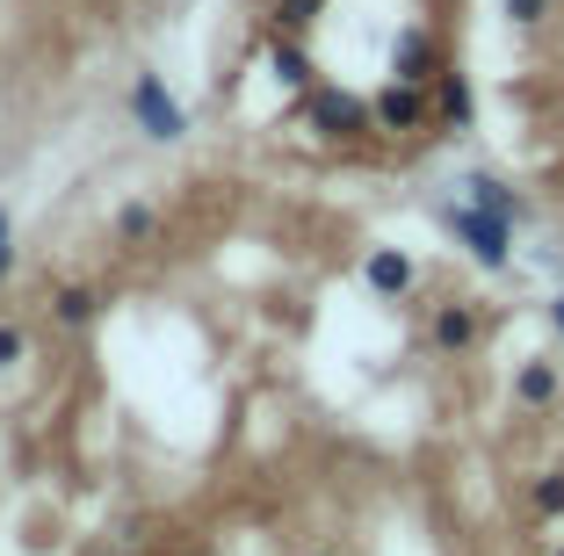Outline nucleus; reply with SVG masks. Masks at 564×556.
I'll return each instance as SVG.
<instances>
[{
    "mask_svg": "<svg viewBox=\"0 0 564 556\" xmlns=\"http://www.w3.org/2000/svg\"><path fill=\"white\" fill-rule=\"evenodd\" d=\"M123 116H131V131L145 138V145H188V101L166 87V73H152V66H138L131 73V87H123Z\"/></svg>",
    "mask_w": 564,
    "mask_h": 556,
    "instance_id": "obj_1",
    "label": "nucleus"
},
{
    "mask_svg": "<svg viewBox=\"0 0 564 556\" xmlns=\"http://www.w3.org/2000/svg\"><path fill=\"white\" fill-rule=\"evenodd\" d=\"M521 506H529L535 527H557L564 521V462H543V470L521 477Z\"/></svg>",
    "mask_w": 564,
    "mask_h": 556,
    "instance_id": "obj_14",
    "label": "nucleus"
},
{
    "mask_svg": "<svg viewBox=\"0 0 564 556\" xmlns=\"http://www.w3.org/2000/svg\"><path fill=\"white\" fill-rule=\"evenodd\" d=\"M499 8H507V30H521V36L550 30V15H557V0H499Z\"/></svg>",
    "mask_w": 564,
    "mask_h": 556,
    "instance_id": "obj_16",
    "label": "nucleus"
},
{
    "mask_svg": "<svg viewBox=\"0 0 564 556\" xmlns=\"http://www.w3.org/2000/svg\"><path fill=\"white\" fill-rule=\"evenodd\" d=\"M485 340H492V312H485L478 296H442V304H427V318H420V347H427L434 361H470Z\"/></svg>",
    "mask_w": 564,
    "mask_h": 556,
    "instance_id": "obj_2",
    "label": "nucleus"
},
{
    "mask_svg": "<svg viewBox=\"0 0 564 556\" xmlns=\"http://www.w3.org/2000/svg\"><path fill=\"white\" fill-rule=\"evenodd\" d=\"M448 188H456V196H464V203H478V210L507 217V225H514V231H521V225H529V217H535V203L521 196L514 181H499L492 166H456V174H448Z\"/></svg>",
    "mask_w": 564,
    "mask_h": 556,
    "instance_id": "obj_9",
    "label": "nucleus"
},
{
    "mask_svg": "<svg viewBox=\"0 0 564 556\" xmlns=\"http://www.w3.org/2000/svg\"><path fill=\"white\" fill-rule=\"evenodd\" d=\"M297 556H348V549H333V542H312V549H297Z\"/></svg>",
    "mask_w": 564,
    "mask_h": 556,
    "instance_id": "obj_21",
    "label": "nucleus"
},
{
    "mask_svg": "<svg viewBox=\"0 0 564 556\" xmlns=\"http://www.w3.org/2000/svg\"><path fill=\"white\" fill-rule=\"evenodd\" d=\"M297 116L312 123L318 138H369V101L362 95H348V87H304L297 95Z\"/></svg>",
    "mask_w": 564,
    "mask_h": 556,
    "instance_id": "obj_7",
    "label": "nucleus"
},
{
    "mask_svg": "<svg viewBox=\"0 0 564 556\" xmlns=\"http://www.w3.org/2000/svg\"><path fill=\"white\" fill-rule=\"evenodd\" d=\"M166 239H174V217H166L160 196H123L117 210H109V246H117L123 261L166 253Z\"/></svg>",
    "mask_w": 564,
    "mask_h": 556,
    "instance_id": "obj_5",
    "label": "nucleus"
},
{
    "mask_svg": "<svg viewBox=\"0 0 564 556\" xmlns=\"http://www.w3.org/2000/svg\"><path fill=\"white\" fill-rule=\"evenodd\" d=\"M543 318H550V332H557V340H564V290H557V296H550V304H543Z\"/></svg>",
    "mask_w": 564,
    "mask_h": 556,
    "instance_id": "obj_19",
    "label": "nucleus"
},
{
    "mask_svg": "<svg viewBox=\"0 0 564 556\" xmlns=\"http://www.w3.org/2000/svg\"><path fill=\"white\" fill-rule=\"evenodd\" d=\"M261 66H268V80H275L282 95H304V87H318L312 51H304V36H290V30H268V44H261Z\"/></svg>",
    "mask_w": 564,
    "mask_h": 556,
    "instance_id": "obj_13",
    "label": "nucleus"
},
{
    "mask_svg": "<svg viewBox=\"0 0 564 556\" xmlns=\"http://www.w3.org/2000/svg\"><path fill=\"white\" fill-rule=\"evenodd\" d=\"M318 8L326 0H268V30H290V36H304L318 22Z\"/></svg>",
    "mask_w": 564,
    "mask_h": 556,
    "instance_id": "obj_15",
    "label": "nucleus"
},
{
    "mask_svg": "<svg viewBox=\"0 0 564 556\" xmlns=\"http://www.w3.org/2000/svg\"><path fill=\"white\" fill-rule=\"evenodd\" d=\"M427 95H434V131H470V123H478V87H470V73L456 66V58H442Z\"/></svg>",
    "mask_w": 564,
    "mask_h": 556,
    "instance_id": "obj_11",
    "label": "nucleus"
},
{
    "mask_svg": "<svg viewBox=\"0 0 564 556\" xmlns=\"http://www.w3.org/2000/svg\"><path fill=\"white\" fill-rule=\"evenodd\" d=\"M507 405L529 412V419L557 412L564 405V361L557 355H521L514 369H507Z\"/></svg>",
    "mask_w": 564,
    "mask_h": 556,
    "instance_id": "obj_8",
    "label": "nucleus"
},
{
    "mask_svg": "<svg viewBox=\"0 0 564 556\" xmlns=\"http://www.w3.org/2000/svg\"><path fill=\"white\" fill-rule=\"evenodd\" d=\"M434 217H442V231L464 246V253L485 268V275H507V268H514V225H507V217L478 210V203H464V196H448Z\"/></svg>",
    "mask_w": 564,
    "mask_h": 556,
    "instance_id": "obj_3",
    "label": "nucleus"
},
{
    "mask_svg": "<svg viewBox=\"0 0 564 556\" xmlns=\"http://www.w3.org/2000/svg\"><path fill=\"white\" fill-rule=\"evenodd\" d=\"M101 312H109V290L95 275H66V282H51V296H44V318L58 340H87L101 326Z\"/></svg>",
    "mask_w": 564,
    "mask_h": 556,
    "instance_id": "obj_6",
    "label": "nucleus"
},
{
    "mask_svg": "<svg viewBox=\"0 0 564 556\" xmlns=\"http://www.w3.org/2000/svg\"><path fill=\"white\" fill-rule=\"evenodd\" d=\"M543 556H564V542H550V549H543Z\"/></svg>",
    "mask_w": 564,
    "mask_h": 556,
    "instance_id": "obj_23",
    "label": "nucleus"
},
{
    "mask_svg": "<svg viewBox=\"0 0 564 556\" xmlns=\"http://www.w3.org/2000/svg\"><path fill=\"white\" fill-rule=\"evenodd\" d=\"M15 268H22V246L8 239V246H0V290H8V282H15Z\"/></svg>",
    "mask_w": 564,
    "mask_h": 556,
    "instance_id": "obj_18",
    "label": "nucleus"
},
{
    "mask_svg": "<svg viewBox=\"0 0 564 556\" xmlns=\"http://www.w3.org/2000/svg\"><path fill=\"white\" fill-rule=\"evenodd\" d=\"M15 239V210H8V203H0V246Z\"/></svg>",
    "mask_w": 564,
    "mask_h": 556,
    "instance_id": "obj_20",
    "label": "nucleus"
},
{
    "mask_svg": "<svg viewBox=\"0 0 564 556\" xmlns=\"http://www.w3.org/2000/svg\"><path fill=\"white\" fill-rule=\"evenodd\" d=\"M22 361H30V326L0 312V377H8V369H22Z\"/></svg>",
    "mask_w": 564,
    "mask_h": 556,
    "instance_id": "obj_17",
    "label": "nucleus"
},
{
    "mask_svg": "<svg viewBox=\"0 0 564 556\" xmlns=\"http://www.w3.org/2000/svg\"><path fill=\"white\" fill-rule=\"evenodd\" d=\"M434 131V95L427 80H383L369 95V138H391V145H413Z\"/></svg>",
    "mask_w": 564,
    "mask_h": 556,
    "instance_id": "obj_4",
    "label": "nucleus"
},
{
    "mask_svg": "<svg viewBox=\"0 0 564 556\" xmlns=\"http://www.w3.org/2000/svg\"><path fill=\"white\" fill-rule=\"evenodd\" d=\"M95 556H145V549H131V542H117V549H95Z\"/></svg>",
    "mask_w": 564,
    "mask_h": 556,
    "instance_id": "obj_22",
    "label": "nucleus"
},
{
    "mask_svg": "<svg viewBox=\"0 0 564 556\" xmlns=\"http://www.w3.org/2000/svg\"><path fill=\"white\" fill-rule=\"evenodd\" d=\"M362 290L377 304H413L420 296V261L405 246H362Z\"/></svg>",
    "mask_w": 564,
    "mask_h": 556,
    "instance_id": "obj_10",
    "label": "nucleus"
},
{
    "mask_svg": "<svg viewBox=\"0 0 564 556\" xmlns=\"http://www.w3.org/2000/svg\"><path fill=\"white\" fill-rule=\"evenodd\" d=\"M442 36L427 30V22H399V36H391V80H434L442 73Z\"/></svg>",
    "mask_w": 564,
    "mask_h": 556,
    "instance_id": "obj_12",
    "label": "nucleus"
}]
</instances>
